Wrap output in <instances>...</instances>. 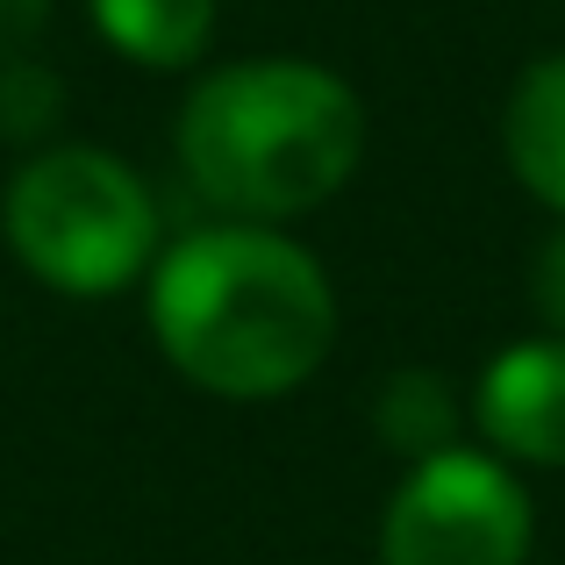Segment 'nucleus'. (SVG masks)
Returning a JSON list of instances; mask_svg holds the SVG:
<instances>
[{"instance_id": "4", "label": "nucleus", "mask_w": 565, "mask_h": 565, "mask_svg": "<svg viewBox=\"0 0 565 565\" xmlns=\"http://www.w3.org/2000/svg\"><path fill=\"white\" fill-rule=\"evenodd\" d=\"M530 494L487 451H437L401 480L380 523V565H523Z\"/></svg>"}, {"instance_id": "6", "label": "nucleus", "mask_w": 565, "mask_h": 565, "mask_svg": "<svg viewBox=\"0 0 565 565\" xmlns=\"http://www.w3.org/2000/svg\"><path fill=\"white\" fill-rule=\"evenodd\" d=\"M501 143H509L515 180L537 193L544 207L565 215V51L537 57V65L515 79L509 115H501Z\"/></svg>"}, {"instance_id": "2", "label": "nucleus", "mask_w": 565, "mask_h": 565, "mask_svg": "<svg viewBox=\"0 0 565 565\" xmlns=\"http://www.w3.org/2000/svg\"><path fill=\"white\" fill-rule=\"evenodd\" d=\"M365 108L337 72L308 57H244L207 72L180 108L186 180L236 222L322 207L359 172Z\"/></svg>"}, {"instance_id": "10", "label": "nucleus", "mask_w": 565, "mask_h": 565, "mask_svg": "<svg viewBox=\"0 0 565 565\" xmlns=\"http://www.w3.org/2000/svg\"><path fill=\"white\" fill-rule=\"evenodd\" d=\"M530 301H537L544 330H552V337H565V230H552V236H544L537 265H530Z\"/></svg>"}, {"instance_id": "3", "label": "nucleus", "mask_w": 565, "mask_h": 565, "mask_svg": "<svg viewBox=\"0 0 565 565\" xmlns=\"http://www.w3.org/2000/svg\"><path fill=\"white\" fill-rule=\"evenodd\" d=\"M8 250L57 294H122L158 250V201L122 158L94 143L36 151L0 201Z\"/></svg>"}, {"instance_id": "1", "label": "nucleus", "mask_w": 565, "mask_h": 565, "mask_svg": "<svg viewBox=\"0 0 565 565\" xmlns=\"http://www.w3.org/2000/svg\"><path fill=\"white\" fill-rule=\"evenodd\" d=\"M151 330L201 394L279 401L337 344L330 273L273 222L193 230L158 258Z\"/></svg>"}, {"instance_id": "7", "label": "nucleus", "mask_w": 565, "mask_h": 565, "mask_svg": "<svg viewBox=\"0 0 565 565\" xmlns=\"http://www.w3.org/2000/svg\"><path fill=\"white\" fill-rule=\"evenodd\" d=\"M94 29L151 72H180L215 36V0H94Z\"/></svg>"}, {"instance_id": "5", "label": "nucleus", "mask_w": 565, "mask_h": 565, "mask_svg": "<svg viewBox=\"0 0 565 565\" xmlns=\"http://www.w3.org/2000/svg\"><path fill=\"white\" fill-rule=\"evenodd\" d=\"M472 423L494 451L530 458V466H565V337H530L509 344L480 373Z\"/></svg>"}, {"instance_id": "8", "label": "nucleus", "mask_w": 565, "mask_h": 565, "mask_svg": "<svg viewBox=\"0 0 565 565\" xmlns=\"http://www.w3.org/2000/svg\"><path fill=\"white\" fill-rule=\"evenodd\" d=\"M373 423H380V437L394 444L401 458H437V451H458V401H451V380L444 373H394L380 386V401H373Z\"/></svg>"}, {"instance_id": "11", "label": "nucleus", "mask_w": 565, "mask_h": 565, "mask_svg": "<svg viewBox=\"0 0 565 565\" xmlns=\"http://www.w3.org/2000/svg\"><path fill=\"white\" fill-rule=\"evenodd\" d=\"M43 22H51V0H0V57H29Z\"/></svg>"}, {"instance_id": "9", "label": "nucleus", "mask_w": 565, "mask_h": 565, "mask_svg": "<svg viewBox=\"0 0 565 565\" xmlns=\"http://www.w3.org/2000/svg\"><path fill=\"white\" fill-rule=\"evenodd\" d=\"M57 108H65V86L36 57H0V137H14V143L43 137L57 122Z\"/></svg>"}]
</instances>
